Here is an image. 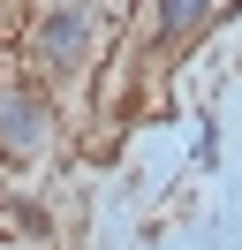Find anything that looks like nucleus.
Masks as SVG:
<instances>
[{
  "instance_id": "f257e3e1",
  "label": "nucleus",
  "mask_w": 242,
  "mask_h": 250,
  "mask_svg": "<svg viewBox=\"0 0 242 250\" xmlns=\"http://www.w3.org/2000/svg\"><path fill=\"white\" fill-rule=\"evenodd\" d=\"M91 38H99V16H91V0H53L38 23H30V61L38 76H76L91 61Z\"/></svg>"
},
{
  "instance_id": "f03ea898",
  "label": "nucleus",
  "mask_w": 242,
  "mask_h": 250,
  "mask_svg": "<svg viewBox=\"0 0 242 250\" xmlns=\"http://www.w3.org/2000/svg\"><path fill=\"white\" fill-rule=\"evenodd\" d=\"M53 137V99L30 76H0V159H30Z\"/></svg>"
},
{
  "instance_id": "7ed1b4c3",
  "label": "nucleus",
  "mask_w": 242,
  "mask_h": 250,
  "mask_svg": "<svg viewBox=\"0 0 242 250\" xmlns=\"http://www.w3.org/2000/svg\"><path fill=\"white\" fill-rule=\"evenodd\" d=\"M227 0H136V38L151 53H189L197 38L220 23Z\"/></svg>"
},
{
  "instance_id": "20e7f679",
  "label": "nucleus",
  "mask_w": 242,
  "mask_h": 250,
  "mask_svg": "<svg viewBox=\"0 0 242 250\" xmlns=\"http://www.w3.org/2000/svg\"><path fill=\"white\" fill-rule=\"evenodd\" d=\"M15 228H23V235H45V212H38V205H23V197H15Z\"/></svg>"
}]
</instances>
